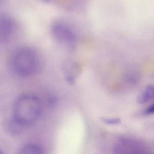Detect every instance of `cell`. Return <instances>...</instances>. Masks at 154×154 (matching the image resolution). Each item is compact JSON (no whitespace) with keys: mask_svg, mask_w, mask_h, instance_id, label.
<instances>
[{"mask_svg":"<svg viewBox=\"0 0 154 154\" xmlns=\"http://www.w3.org/2000/svg\"><path fill=\"white\" fill-rule=\"evenodd\" d=\"M51 32L53 37L58 41H72L75 38L68 26L61 22H54L52 26Z\"/></svg>","mask_w":154,"mask_h":154,"instance_id":"4","label":"cell"},{"mask_svg":"<svg viewBox=\"0 0 154 154\" xmlns=\"http://www.w3.org/2000/svg\"><path fill=\"white\" fill-rule=\"evenodd\" d=\"M41 60L38 52L29 47H22L15 50L10 60L13 72L23 78L34 75L40 69Z\"/></svg>","mask_w":154,"mask_h":154,"instance_id":"2","label":"cell"},{"mask_svg":"<svg viewBox=\"0 0 154 154\" xmlns=\"http://www.w3.org/2000/svg\"><path fill=\"white\" fill-rule=\"evenodd\" d=\"M154 97V88L152 86H149L145 91L139 96L138 102L140 104H146L153 99Z\"/></svg>","mask_w":154,"mask_h":154,"instance_id":"6","label":"cell"},{"mask_svg":"<svg viewBox=\"0 0 154 154\" xmlns=\"http://www.w3.org/2000/svg\"><path fill=\"white\" fill-rule=\"evenodd\" d=\"M102 122L105 124L109 125H116L119 124L121 122L120 119L118 118H103L102 119Z\"/></svg>","mask_w":154,"mask_h":154,"instance_id":"7","label":"cell"},{"mask_svg":"<svg viewBox=\"0 0 154 154\" xmlns=\"http://www.w3.org/2000/svg\"><path fill=\"white\" fill-rule=\"evenodd\" d=\"M44 1H45V2H48V1H49V0H44Z\"/></svg>","mask_w":154,"mask_h":154,"instance_id":"9","label":"cell"},{"mask_svg":"<svg viewBox=\"0 0 154 154\" xmlns=\"http://www.w3.org/2000/svg\"><path fill=\"white\" fill-rule=\"evenodd\" d=\"M154 105H151L149 107L147 108L144 112V114L146 115H151L153 114L154 112Z\"/></svg>","mask_w":154,"mask_h":154,"instance_id":"8","label":"cell"},{"mask_svg":"<svg viewBox=\"0 0 154 154\" xmlns=\"http://www.w3.org/2000/svg\"><path fill=\"white\" fill-rule=\"evenodd\" d=\"M42 102L37 96L24 94L18 97L13 106L12 119L24 128L32 125L40 116Z\"/></svg>","mask_w":154,"mask_h":154,"instance_id":"1","label":"cell"},{"mask_svg":"<svg viewBox=\"0 0 154 154\" xmlns=\"http://www.w3.org/2000/svg\"><path fill=\"white\" fill-rule=\"evenodd\" d=\"M17 154H44L42 148L34 144H30L24 146Z\"/></svg>","mask_w":154,"mask_h":154,"instance_id":"5","label":"cell"},{"mask_svg":"<svg viewBox=\"0 0 154 154\" xmlns=\"http://www.w3.org/2000/svg\"><path fill=\"white\" fill-rule=\"evenodd\" d=\"M16 25L13 19L5 14H0V42L9 41L16 30Z\"/></svg>","mask_w":154,"mask_h":154,"instance_id":"3","label":"cell"}]
</instances>
